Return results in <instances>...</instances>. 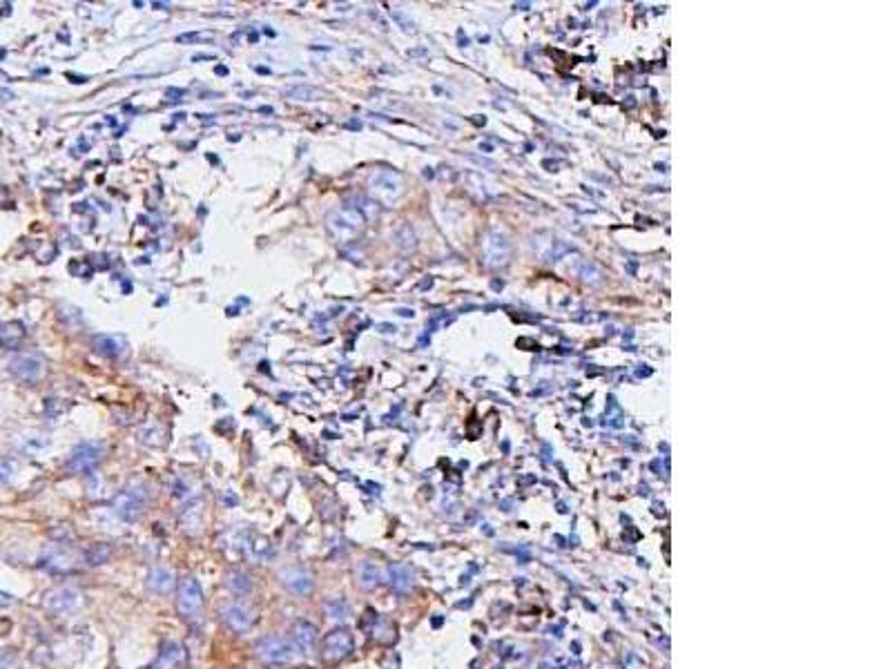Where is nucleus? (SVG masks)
I'll use <instances>...</instances> for the list:
<instances>
[{
    "mask_svg": "<svg viewBox=\"0 0 892 669\" xmlns=\"http://www.w3.org/2000/svg\"><path fill=\"white\" fill-rule=\"evenodd\" d=\"M145 585H147V589L152 591V594L167 596V594H170V591H172L174 578H172V573H170V571L163 569V567H152V569L147 571V580H145Z\"/></svg>",
    "mask_w": 892,
    "mask_h": 669,
    "instance_id": "obj_17",
    "label": "nucleus"
},
{
    "mask_svg": "<svg viewBox=\"0 0 892 669\" xmlns=\"http://www.w3.org/2000/svg\"><path fill=\"white\" fill-rule=\"evenodd\" d=\"M147 505H150V489H147V484L141 482V480L128 482L112 500L114 513L126 522L141 520Z\"/></svg>",
    "mask_w": 892,
    "mask_h": 669,
    "instance_id": "obj_1",
    "label": "nucleus"
},
{
    "mask_svg": "<svg viewBox=\"0 0 892 669\" xmlns=\"http://www.w3.org/2000/svg\"><path fill=\"white\" fill-rule=\"evenodd\" d=\"M391 585L397 589V591H404V589H408V585H411V575H408V571L404 569V567H399V565H395V567H391Z\"/></svg>",
    "mask_w": 892,
    "mask_h": 669,
    "instance_id": "obj_26",
    "label": "nucleus"
},
{
    "mask_svg": "<svg viewBox=\"0 0 892 669\" xmlns=\"http://www.w3.org/2000/svg\"><path fill=\"white\" fill-rule=\"evenodd\" d=\"M324 614L330 620H344V618H348L350 612H348V605L342 598H328L324 602Z\"/></svg>",
    "mask_w": 892,
    "mask_h": 669,
    "instance_id": "obj_24",
    "label": "nucleus"
},
{
    "mask_svg": "<svg viewBox=\"0 0 892 669\" xmlns=\"http://www.w3.org/2000/svg\"><path fill=\"white\" fill-rule=\"evenodd\" d=\"M147 437H155V446H161V431L159 429H150V431H141V442L145 444L147 442Z\"/></svg>",
    "mask_w": 892,
    "mask_h": 669,
    "instance_id": "obj_29",
    "label": "nucleus"
},
{
    "mask_svg": "<svg viewBox=\"0 0 892 669\" xmlns=\"http://www.w3.org/2000/svg\"><path fill=\"white\" fill-rule=\"evenodd\" d=\"M179 524L186 534L196 536L204 524V500H190V505H186L179 513Z\"/></svg>",
    "mask_w": 892,
    "mask_h": 669,
    "instance_id": "obj_14",
    "label": "nucleus"
},
{
    "mask_svg": "<svg viewBox=\"0 0 892 669\" xmlns=\"http://www.w3.org/2000/svg\"><path fill=\"white\" fill-rule=\"evenodd\" d=\"M221 618L225 622V627L230 631H235V634H245V631H250L252 625H255V614H252V609H250L248 605H241V602L228 605L225 609L221 612Z\"/></svg>",
    "mask_w": 892,
    "mask_h": 669,
    "instance_id": "obj_12",
    "label": "nucleus"
},
{
    "mask_svg": "<svg viewBox=\"0 0 892 669\" xmlns=\"http://www.w3.org/2000/svg\"><path fill=\"white\" fill-rule=\"evenodd\" d=\"M177 609L181 614V618L186 620H196L199 614L204 609V589L199 585V580L194 575H186L179 580L177 587Z\"/></svg>",
    "mask_w": 892,
    "mask_h": 669,
    "instance_id": "obj_5",
    "label": "nucleus"
},
{
    "mask_svg": "<svg viewBox=\"0 0 892 669\" xmlns=\"http://www.w3.org/2000/svg\"><path fill=\"white\" fill-rule=\"evenodd\" d=\"M13 602V598L11 596H7V594H0V607H7V605H11Z\"/></svg>",
    "mask_w": 892,
    "mask_h": 669,
    "instance_id": "obj_32",
    "label": "nucleus"
},
{
    "mask_svg": "<svg viewBox=\"0 0 892 669\" xmlns=\"http://www.w3.org/2000/svg\"><path fill=\"white\" fill-rule=\"evenodd\" d=\"M397 315H402V317H413V310H406V308H399V310H397Z\"/></svg>",
    "mask_w": 892,
    "mask_h": 669,
    "instance_id": "obj_33",
    "label": "nucleus"
},
{
    "mask_svg": "<svg viewBox=\"0 0 892 669\" xmlns=\"http://www.w3.org/2000/svg\"><path fill=\"white\" fill-rule=\"evenodd\" d=\"M11 478V464L0 462V482H7Z\"/></svg>",
    "mask_w": 892,
    "mask_h": 669,
    "instance_id": "obj_31",
    "label": "nucleus"
},
{
    "mask_svg": "<svg viewBox=\"0 0 892 669\" xmlns=\"http://www.w3.org/2000/svg\"><path fill=\"white\" fill-rule=\"evenodd\" d=\"M578 277L582 279V281H587V283H598L601 281V270H598L593 264H580L578 266Z\"/></svg>",
    "mask_w": 892,
    "mask_h": 669,
    "instance_id": "obj_27",
    "label": "nucleus"
},
{
    "mask_svg": "<svg viewBox=\"0 0 892 669\" xmlns=\"http://www.w3.org/2000/svg\"><path fill=\"white\" fill-rule=\"evenodd\" d=\"M9 373L18 377L21 382L34 384L45 375V361L36 355H16L9 361Z\"/></svg>",
    "mask_w": 892,
    "mask_h": 669,
    "instance_id": "obj_10",
    "label": "nucleus"
},
{
    "mask_svg": "<svg viewBox=\"0 0 892 669\" xmlns=\"http://www.w3.org/2000/svg\"><path fill=\"white\" fill-rule=\"evenodd\" d=\"M393 241H395V246H397V248H402V250H413L415 246H418V237H415L413 227H411L408 223H404V225H399V227H397L395 235H393Z\"/></svg>",
    "mask_w": 892,
    "mask_h": 669,
    "instance_id": "obj_23",
    "label": "nucleus"
},
{
    "mask_svg": "<svg viewBox=\"0 0 892 669\" xmlns=\"http://www.w3.org/2000/svg\"><path fill=\"white\" fill-rule=\"evenodd\" d=\"M482 257H484V264L491 266V268H500L504 264H509L511 241L506 239V235H502L500 230H491L484 237V243H482Z\"/></svg>",
    "mask_w": 892,
    "mask_h": 669,
    "instance_id": "obj_8",
    "label": "nucleus"
},
{
    "mask_svg": "<svg viewBox=\"0 0 892 669\" xmlns=\"http://www.w3.org/2000/svg\"><path fill=\"white\" fill-rule=\"evenodd\" d=\"M277 578L292 596H311L315 589V578L301 567H286L277 573Z\"/></svg>",
    "mask_w": 892,
    "mask_h": 669,
    "instance_id": "obj_9",
    "label": "nucleus"
},
{
    "mask_svg": "<svg viewBox=\"0 0 892 669\" xmlns=\"http://www.w3.org/2000/svg\"><path fill=\"white\" fill-rule=\"evenodd\" d=\"M183 660H186V649H183L179 643L167 641V643L161 645V651H159V656H157L155 669H174Z\"/></svg>",
    "mask_w": 892,
    "mask_h": 669,
    "instance_id": "obj_16",
    "label": "nucleus"
},
{
    "mask_svg": "<svg viewBox=\"0 0 892 669\" xmlns=\"http://www.w3.org/2000/svg\"><path fill=\"white\" fill-rule=\"evenodd\" d=\"M317 627L308 620H295L290 627V638H292V647L295 651H301L303 656H311L317 647Z\"/></svg>",
    "mask_w": 892,
    "mask_h": 669,
    "instance_id": "obj_13",
    "label": "nucleus"
},
{
    "mask_svg": "<svg viewBox=\"0 0 892 669\" xmlns=\"http://www.w3.org/2000/svg\"><path fill=\"white\" fill-rule=\"evenodd\" d=\"M355 643H352V634L344 627H337L326 634L324 643H321V656L326 663H340L352 651Z\"/></svg>",
    "mask_w": 892,
    "mask_h": 669,
    "instance_id": "obj_7",
    "label": "nucleus"
},
{
    "mask_svg": "<svg viewBox=\"0 0 892 669\" xmlns=\"http://www.w3.org/2000/svg\"><path fill=\"white\" fill-rule=\"evenodd\" d=\"M223 583L237 596H250L252 594V578L241 569H230L223 578Z\"/></svg>",
    "mask_w": 892,
    "mask_h": 669,
    "instance_id": "obj_18",
    "label": "nucleus"
},
{
    "mask_svg": "<svg viewBox=\"0 0 892 669\" xmlns=\"http://www.w3.org/2000/svg\"><path fill=\"white\" fill-rule=\"evenodd\" d=\"M368 194L375 201L393 206L404 196V179L393 170H373L366 179Z\"/></svg>",
    "mask_w": 892,
    "mask_h": 669,
    "instance_id": "obj_3",
    "label": "nucleus"
},
{
    "mask_svg": "<svg viewBox=\"0 0 892 669\" xmlns=\"http://www.w3.org/2000/svg\"><path fill=\"white\" fill-rule=\"evenodd\" d=\"M366 219L359 215L355 208H350L344 203V208H337L326 215V227L328 232L333 235V239H337L340 243L344 241H352L357 239L359 232L364 230Z\"/></svg>",
    "mask_w": 892,
    "mask_h": 669,
    "instance_id": "obj_2",
    "label": "nucleus"
},
{
    "mask_svg": "<svg viewBox=\"0 0 892 669\" xmlns=\"http://www.w3.org/2000/svg\"><path fill=\"white\" fill-rule=\"evenodd\" d=\"M101 460H103V446L99 442H81L69 453L65 468L72 476H87L99 466Z\"/></svg>",
    "mask_w": 892,
    "mask_h": 669,
    "instance_id": "obj_6",
    "label": "nucleus"
},
{
    "mask_svg": "<svg viewBox=\"0 0 892 669\" xmlns=\"http://www.w3.org/2000/svg\"><path fill=\"white\" fill-rule=\"evenodd\" d=\"M379 578H381V571L375 562L364 560L357 565V583L362 589H375L379 585Z\"/></svg>",
    "mask_w": 892,
    "mask_h": 669,
    "instance_id": "obj_20",
    "label": "nucleus"
},
{
    "mask_svg": "<svg viewBox=\"0 0 892 669\" xmlns=\"http://www.w3.org/2000/svg\"><path fill=\"white\" fill-rule=\"evenodd\" d=\"M250 553L257 558V560H268V558H272L274 556V546L270 544V540L268 538H261V536H257V538H252L250 540Z\"/></svg>",
    "mask_w": 892,
    "mask_h": 669,
    "instance_id": "obj_25",
    "label": "nucleus"
},
{
    "mask_svg": "<svg viewBox=\"0 0 892 669\" xmlns=\"http://www.w3.org/2000/svg\"><path fill=\"white\" fill-rule=\"evenodd\" d=\"M110 558H112V546L105 544V542H94V544H89L87 549L83 551V560H85L87 567L105 565V562L110 560Z\"/></svg>",
    "mask_w": 892,
    "mask_h": 669,
    "instance_id": "obj_19",
    "label": "nucleus"
},
{
    "mask_svg": "<svg viewBox=\"0 0 892 669\" xmlns=\"http://www.w3.org/2000/svg\"><path fill=\"white\" fill-rule=\"evenodd\" d=\"M23 337H25V326L21 322H9V324H5L3 328H0V342H3V346H7V348L18 346V342Z\"/></svg>",
    "mask_w": 892,
    "mask_h": 669,
    "instance_id": "obj_22",
    "label": "nucleus"
},
{
    "mask_svg": "<svg viewBox=\"0 0 892 669\" xmlns=\"http://www.w3.org/2000/svg\"><path fill=\"white\" fill-rule=\"evenodd\" d=\"M284 96L290 99V101H297V103H313V101H319L321 96H324V92L317 89V87H311V85H292V87L284 89Z\"/></svg>",
    "mask_w": 892,
    "mask_h": 669,
    "instance_id": "obj_21",
    "label": "nucleus"
},
{
    "mask_svg": "<svg viewBox=\"0 0 892 669\" xmlns=\"http://www.w3.org/2000/svg\"><path fill=\"white\" fill-rule=\"evenodd\" d=\"M393 18H395L399 25H402V29H406V32H413V23H411L406 16H402V13H399V11H393Z\"/></svg>",
    "mask_w": 892,
    "mask_h": 669,
    "instance_id": "obj_30",
    "label": "nucleus"
},
{
    "mask_svg": "<svg viewBox=\"0 0 892 669\" xmlns=\"http://www.w3.org/2000/svg\"><path fill=\"white\" fill-rule=\"evenodd\" d=\"M255 653H257V658L261 663H266V665H288L297 656L292 643H288L286 638L277 636V634H268L264 638H259L257 645H255Z\"/></svg>",
    "mask_w": 892,
    "mask_h": 669,
    "instance_id": "obj_4",
    "label": "nucleus"
},
{
    "mask_svg": "<svg viewBox=\"0 0 892 669\" xmlns=\"http://www.w3.org/2000/svg\"><path fill=\"white\" fill-rule=\"evenodd\" d=\"M0 669H21V660L11 649H0Z\"/></svg>",
    "mask_w": 892,
    "mask_h": 669,
    "instance_id": "obj_28",
    "label": "nucleus"
},
{
    "mask_svg": "<svg viewBox=\"0 0 892 669\" xmlns=\"http://www.w3.org/2000/svg\"><path fill=\"white\" fill-rule=\"evenodd\" d=\"M81 605V594L72 587H58L45 594L43 607L52 614H67Z\"/></svg>",
    "mask_w": 892,
    "mask_h": 669,
    "instance_id": "obj_11",
    "label": "nucleus"
},
{
    "mask_svg": "<svg viewBox=\"0 0 892 669\" xmlns=\"http://www.w3.org/2000/svg\"><path fill=\"white\" fill-rule=\"evenodd\" d=\"M381 332H395L393 326H381Z\"/></svg>",
    "mask_w": 892,
    "mask_h": 669,
    "instance_id": "obj_34",
    "label": "nucleus"
},
{
    "mask_svg": "<svg viewBox=\"0 0 892 669\" xmlns=\"http://www.w3.org/2000/svg\"><path fill=\"white\" fill-rule=\"evenodd\" d=\"M91 346H94V351L101 357H110V359L123 357L128 353V342L118 337V334H94Z\"/></svg>",
    "mask_w": 892,
    "mask_h": 669,
    "instance_id": "obj_15",
    "label": "nucleus"
}]
</instances>
